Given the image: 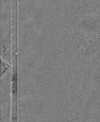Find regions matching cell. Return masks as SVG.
Masks as SVG:
<instances>
[{
    "label": "cell",
    "instance_id": "1",
    "mask_svg": "<svg viewBox=\"0 0 100 122\" xmlns=\"http://www.w3.org/2000/svg\"><path fill=\"white\" fill-rule=\"evenodd\" d=\"M1 64V70H0V73H1V76L2 75L4 72L5 71V70L7 69L8 66L7 65H5L4 62H3V61H1L0 62Z\"/></svg>",
    "mask_w": 100,
    "mask_h": 122
}]
</instances>
